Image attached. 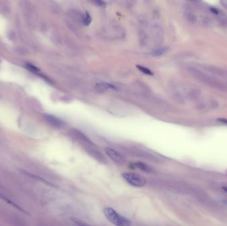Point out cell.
<instances>
[{
  "label": "cell",
  "instance_id": "6da1fadb",
  "mask_svg": "<svg viewBox=\"0 0 227 226\" xmlns=\"http://www.w3.org/2000/svg\"><path fill=\"white\" fill-rule=\"evenodd\" d=\"M188 71L190 72L191 75H192L196 78L199 79L203 82H205L207 84H209L212 86L213 87H216L217 88H221L225 89L226 88L225 86L221 82L215 78L214 77L209 76L207 74L204 73L203 71H201L200 70L196 68L195 67H189L188 68Z\"/></svg>",
  "mask_w": 227,
  "mask_h": 226
},
{
  "label": "cell",
  "instance_id": "7a4b0ae2",
  "mask_svg": "<svg viewBox=\"0 0 227 226\" xmlns=\"http://www.w3.org/2000/svg\"><path fill=\"white\" fill-rule=\"evenodd\" d=\"M104 213L106 219L116 225L127 226L130 225V221L126 217L122 216L114 210L111 208H106L104 209Z\"/></svg>",
  "mask_w": 227,
  "mask_h": 226
},
{
  "label": "cell",
  "instance_id": "3957f363",
  "mask_svg": "<svg viewBox=\"0 0 227 226\" xmlns=\"http://www.w3.org/2000/svg\"><path fill=\"white\" fill-rule=\"evenodd\" d=\"M122 177L129 184L136 187L143 186L146 183V180L143 176L132 173H124Z\"/></svg>",
  "mask_w": 227,
  "mask_h": 226
},
{
  "label": "cell",
  "instance_id": "277c9868",
  "mask_svg": "<svg viewBox=\"0 0 227 226\" xmlns=\"http://www.w3.org/2000/svg\"><path fill=\"white\" fill-rule=\"evenodd\" d=\"M151 35L154 42L155 44L160 45L163 40V31L161 25L154 24L151 28Z\"/></svg>",
  "mask_w": 227,
  "mask_h": 226
},
{
  "label": "cell",
  "instance_id": "5b68a950",
  "mask_svg": "<svg viewBox=\"0 0 227 226\" xmlns=\"http://www.w3.org/2000/svg\"><path fill=\"white\" fill-rule=\"evenodd\" d=\"M105 153L107 154L108 157L110 158L113 161H114L118 164H123L125 161V159L123 155H121L118 151L111 149V148H105Z\"/></svg>",
  "mask_w": 227,
  "mask_h": 226
},
{
  "label": "cell",
  "instance_id": "8992f818",
  "mask_svg": "<svg viewBox=\"0 0 227 226\" xmlns=\"http://www.w3.org/2000/svg\"><path fill=\"white\" fill-rule=\"evenodd\" d=\"M43 117L47 122L54 127L60 128L65 126V123L64 121L57 118L56 116L50 114H44Z\"/></svg>",
  "mask_w": 227,
  "mask_h": 226
},
{
  "label": "cell",
  "instance_id": "52a82bcc",
  "mask_svg": "<svg viewBox=\"0 0 227 226\" xmlns=\"http://www.w3.org/2000/svg\"><path fill=\"white\" fill-rule=\"evenodd\" d=\"M87 151L88 153L91 155L92 157L96 159L97 161H99L100 162L104 163L106 162V159L104 156L100 153V151L93 149V148L92 149V148H88Z\"/></svg>",
  "mask_w": 227,
  "mask_h": 226
},
{
  "label": "cell",
  "instance_id": "ba28073f",
  "mask_svg": "<svg viewBox=\"0 0 227 226\" xmlns=\"http://www.w3.org/2000/svg\"><path fill=\"white\" fill-rule=\"evenodd\" d=\"M0 198H1V199H2L3 200H4L5 202H6L7 203H8L9 204H10V205H11V206H13V207H15V208L17 209V210H19V211H20V212H23V213H25V214H29L28 213H27V211H25V210H23V209L21 207H20V206H19L18 204H17L16 203H15V202H14L13 201L11 200L9 198H7V197L5 195V194H2L1 192H0Z\"/></svg>",
  "mask_w": 227,
  "mask_h": 226
},
{
  "label": "cell",
  "instance_id": "9c48e42d",
  "mask_svg": "<svg viewBox=\"0 0 227 226\" xmlns=\"http://www.w3.org/2000/svg\"><path fill=\"white\" fill-rule=\"evenodd\" d=\"M134 165V166L137 167V168L139 169L140 170L143 171V172L150 173H152L154 171V169H152L151 166H150L149 165L145 164V163H143V162H137L135 163Z\"/></svg>",
  "mask_w": 227,
  "mask_h": 226
},
{
  "label": "cell",
  "instance_id": "30bf717a",
  "mask_svg": "<svg viewBox=\"0 0 227 226\" xmlns=\"http://www.w3.org/2000/svg\"><path fill=\"white\" fill-rule=\"evenodd\" d=\"M147 40V36L146 33L144 31H140V41L141 42V45H145L146 44Z\"/></svg>",
  "mask_w": 227,
  "mask_h": 226
},
{
  "label": "cell",
  "instance_id": "8fae6325",
  "mask_svg": "<svg viewBox=\"0 0 227 226\" xmlns=\"http://www.w3.org/2000/svg\"><path fill=\"white\" fill-rule=\"evenodd\" d=\"M92 21V18H91V15L89 14V13L88 12H86L84 15H83V23L86 25V26H88L90 24H91V23Z\"/></svg>",
  "mask_w": 227,
  "mask_h": 226
},
{
  "label": "cell",
  "instance_id": "7c38bea8",
  "mask_svg": "<svg viewBox=\"0 0 227 226\" xmlns=\"http://www.w3.org/2000/svg\"><path fill=\"white\" fill-rule=\"evenodd\" d=\"M98 86L102 89H115V90L117 89L116 87L114 86L111 84L106 83V82L100 83L99 84H98Z\"/></svg>",
  "mask_w": 227,
  "mask_h": 226
},
{
  "label": "cell",
  "instance_id": "4fadbf2b",
  "mask_svg": "<svg viewBox=\"0 0 227 226\" xmlns=\"http://www.w3.org/2000/svg\"><path fill=\"white\" fill-rule=\"evenodd\" d=\"M185 17L187 19V21L191 23H194L197 21L196 16H195V14L191 12H186Z\"/></svg>",
  "mask_w": 227,
  "mask_h": 226
},
{
  "label": "cell",
  "instance_id": "5bb4252c",
  "mask_svg": "<svg viewBox=\"0 0 227 226\" xmlns=\"http://www.w3.org/2000/svg\"><path fill=\"white\" fill-rule=\"evenodd\" d=\"M26 68L29 70V71L31 72L35 73V74H37L40 72L39 68H38L37 67H35L32 64H26L25 65Z\"/></svg>",
  "mask_w": 227,
  "mask_h": 226
},
{
  "label": "cell",
  "instance_id": "9a60e30c",
  "mask_svg": "<svg viewBox=\"0 0 227 226\" xmlns=\"http://www.w3.org/2000/svg\"><path fill=\"white\" fill-rule=\"evenodd\" d=\"M137 68H138L141 72H142L143 74H145V75H150V76L153 75H154V73L152 72V71H151V70L148 69L147 68L143 67H142V66L138 65V66H137Z\"/></svg>",
  "mask_w": 227,
  "mask_h": 226
},
{
  "label": "cell",
  "instance_id": "2e32d148",
  "mask_svg": "<svg viewBox=\"0 0 227 226\" xmlns=\"http://www.w3.org/2000/svg\"><path fill=\"white\" fill-rule=\"evenodd\" d=\"M166 52V48H160L157 50H155L154 51L151 53V55L154 56H162Z\"/></svg>",
  "mask_w": 227,
  "mask_h": 226
},
{
  "label": "cell",
  "instance_id": "e0dca14e",
  "mask_svg": "<svg viewBox=\"0 0 227 226\" xmlns=\"http://www.w3.org/2000/svg\"><path fill=\"white\" fill-rule=\"evenodd\" d=\"M70 220H71L73 222H74V224L78 225H87L88 224L87 223H84V222H83V221H81L80 220L78 219V218H75V217H70Z\"/></svg>",
  "mask_w": 227,
  "mask_h": 226
},
{
  "label": "cell",
  "instance_id": "ac0fdd59",
  "mask_svg": "<svg viewBox=\"0 0 227 226\" xmlns=\"http://www.w3.org/2000/svg\"><path fill=\"white\" fill-rule=\"evenodd\" d=\"M92 1L99 6H103L105 5V3L103 0H92Z\"/></svg>",
  "mask_w": 227,
  "mask_h": 226
},
{
  "label": "cell",
  "instance_id": "d6986e66",
  "mask_svg": "<svg viewBox=\"0 0 227 226\" xmlns=\"http://www.w3.org/2000/svg\"><path fill=\"white\" fill-rule=\"evenodd\" d=\"M221 3L223 6L227 9V0H221Z\"/></svg>",
  "mask_w": 227,
  "mask_h": 226
},
{
  "label": "cell",
  "instance_id": "ffe728a7",
  "mask_svg": "<svg viewBox=\"0 0 227 226\" xmlns=\"http://www.w3.org/2000/svg\"><path fill=\"white\" fill-rule=\"evenodd\" d=\"M0 99H1V96H0Z\"/></svg>",
  "mask_w": 227,
  "mask_h": 226
}]
</instances>
